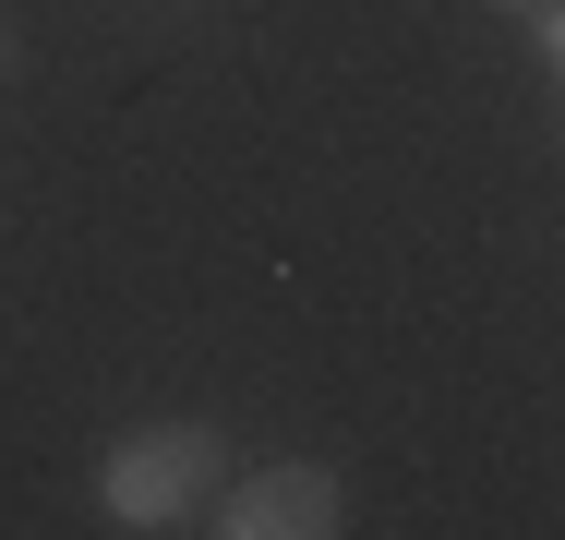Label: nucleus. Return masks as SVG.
I'll list each match as a JSON object with an SVG mask.
<instances>
[{
  "label": "nucleus",
  "mask_w": 565,
  "mask_h": 540,
  "mask_svg": "<svg viewBox=\"0 0 565 540\" xmlns=\"http://www.w3.org/2000/svg\"><path fill=\"white\" fill-rule=\"evenodd\" d=\"M217 480H228L217 421H145V432H120L109 456H97V517L132 529V540H157V529H193L217 505Z\"/></svg>",
  "instance_id": "1"
},
{
  "label": "nucleus",
  "mask_w": 565,
  "mask_h": 540,
  "mask_svg": "<svg viewBox=\"0 0 565 540\" xmlns=\"http://www.w3.org/2000/svg\"><path fill=\"white\" fill-rule=\"evenodd\" d=\"M205 529L217 540H338L349 493H338V468H253V480H217Z\"/></svg>",
  "instance_id": "2"
},
{
  "label": "nucleus",
  "mask_w": 565,
  "mask_h": 540,
  "mask_svg": "<svg viewBox=\"0 0 565 540\" xmlns=\"http://www.w3.org/2000/svg\"><path fill=\"white\" fill-rule=\"evenodd\" d=\"M530 24H542V61H554V73H565V0H542Z\"/></svg>",
  "instance_id": "3"
},
{
  "label": "nucleus",
  "mask_w": 565,
  "mask_h": 540,
  "mask_svg": "<svg viewBox=\"0 0 565 540\" xmlns=\"http://www.w3.org/2000/svg\"><path fill=\"white\" fill-rule=\"evenodd\" d=\"M12 61H24V36H12V24H0V73H12Z\"/></svg>",
  "instance_id": "4"
},
{
  "label": "nucleus",
  "mask_w": 565,
  "mask_h": 540,
  "mask_svg": "<svg viewBox=\"0 0 565 540\" xmlns=\"http://www.w3.org/2000/svg\"><path fill=\"white\" fill-rule=\"evenodd\" d=\"M493 12H542V0H493Z\"/></svg>",
  "instance_id": "5"
}]
</instances>
